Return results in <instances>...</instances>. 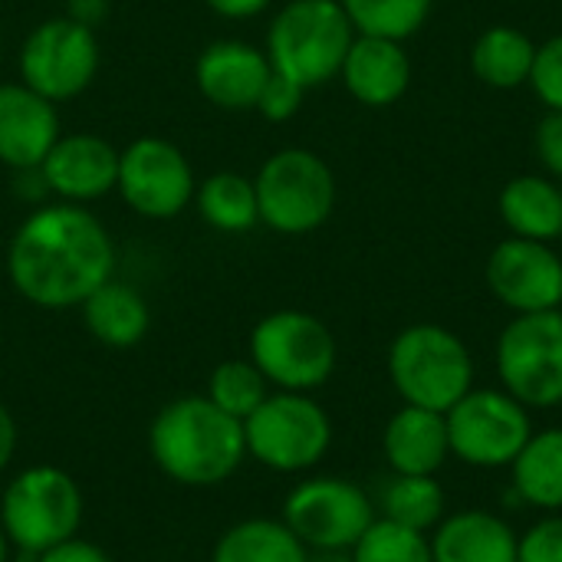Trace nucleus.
<instances>
[{
  "instance_id": "nucleus-1",
  "label": "nucleus",
  "mask_w": 562,
  "mask_h": 562,
  "mask_svg": "<svg viewBox=\"0 0 562 562\" xmlns=\"http://www.w3.org/2000/svg\"><path fill=\"white\" fill-rule=\"evenodd\" d=\"M115 270L105 224L79 204H46L13 234L7 273L13 290L40 310L82 306Z\"/></svg>"
},
{
  "instance_id": "nucleus-2",
  "label": "nucleus",
  "mask_w": 562,
  "mask_h": 562,
  "mask_svg": "<svg viewBox=\"0 0 562 562\" xmlns=\"http://www.w3.org/2000/svg\"><path fill=\"white\" fill-rule=\"evenodd\" d=\"M148 454L181 487H217L247 458L244 422L224 415L207 395L175 398L148 425Z\"/></svg>"
},
{
  "instance_id": "nucleus-3",
  "label": "nucleus",
  "mask_w": 562,
  "mask_h": 562,
  "mask_svg": "<svg viewBox=\"0 0 562 562\" xmlns=\"http://www.w3.org/2000/svg\"><path fill=\"white\" fill-rule=\"evenodd\" d=\"M389 379L402 405L448 412L474 389V356L468 342L438 323L405 326L389 346Z\"/></svg>"
},
{
  "instance_id": "nucleus-4",
  "label": "nucleus",
  "mask_w": 562,
  "mask_h": 562,
  "mask_svg": "<svg viewBox=\"0 0 562 562\" xmlns=\"http://www.w3.org/2000/svg\"><path fill=\"white\" fill-rule=\"evenodd\" d=\"M356 30L339 0H290L267 30L270 69L306 92L336 79Z\"/></svg>"
},
{
  "instance_id": "nucleus-5",
  "label": "nucleus",
  "mask_w": 562,
  "mask_h": 562,
  "mask_svg": "<svg viewBox=\"0 0 562 562\" xmlns=\"http://www.w3.org/2000/svg\"><path fill=\"white\" fill-rule=\"evenodd\" d=\"M82 491L63 468L33 464L20 471L0 494V527L13 557L36 562L49 547L69 540L82 527Z\"/></svg>"
},
{
  "instance_id": "nucleus-6",
  "label": "nucleus",
  "mask_w": 562,
  "mask_h": 562,
  "mask_svg": "<svg viewBox=\"0 0 562 562\" xmlns=\"http://www.w3.org/2000/svg\"><path fill=\"white\" fill-rule=\"evenodd\" d=\"M250 362L263 372L273 392L313 395L333 379L339 346L319 316L277 310L250 329Z\"/></svg>"
},
{
  "instance_id": "nucleus-7",
  "label": "nucleus",
  "mask_w": 562,
  "mask_h": 562,
  "mask_svg": "<svg viewBox=\"0 0 562 562\" xmlns=\"http://www.w3.org/2000/svg\"><path fill=\"white\" fill-rule=\"evenodd\" d=\"M247 458L277 474H306L333 448V422L306 392H270L244 422Z\"/></svg>"
},
{
  "instance_id": "nucleus-8",
  "label": "nucleus",
  "mask_w": 562,
  "mask_h": 562,
  "mask_svg": "<svg viewBox=\"0 0 562 562\" xmlns=\"http://www.w3.org/2000/svg\"><path fill=\"white\" fill-rule=\"evenodd\" d=\"M254 188L260 221L286 237L313 234L336 207V175L326 158L310 148L273 151L260 165Z\"/></svg>"
},
{
  "instance_id": "nucleus-9",
  "label": "nucleus",
  "mask_w": 562,
  "mask_h": 562,
  "mask_svg": "<svg viewBox=\"0 0 562 562\" xmlns=\"http://www.w3.org/2000/svg\"><path fill=\"white\" fill-rule=\"evenodd\" d=\"M494 369L501 389L530 412H550L562 405V316L527 313L514 316L494 349Z\"/></svg>"
},
{
  "instance_id": "nucleus-10",
  "label": "nucleus",
  "mask_w": 562,
  "mask_h": 562,
  "mask_svg": "<svg viewBox=\"0 0 562 562\" xmlns=\"http://www.w3.org/2000/svg\"><path fill=\"white\" fill-rule=\"evenodd\" d=\"M451 458L474 471H504L530 441L533 412L504 389H471L445 412Z\"/></svg>"
},
{
  "instance_id": "nucleus-11",
  "label": "nucleus",
  "mask_w": 562,
  "mask_h": 562,
  "mask_svg": "<svg viewBox=\"0 0 562 562\" xmlns=\"http://www.w3.org/2000/svg\"><path fill=\"white\" fill-rule=\"evenodd\" d=\"M375 501L349 477H306L283 501V524L306 550H352L375 524Z\"/></svg>"
},
{
  "instance_id": "nucleus-12",
  "label": "nucleus",
  "mask_w": 562,
  "mask_h": 562,
  "mask_svg": "<svg viewBox=\"0 0 562 562\" xmlns=\"http://www.w3.org/2000/svg\"><path fill=\"white\" fill-rule=\"evenodd\" d=\"M95 72H99L95 30L72 16L43 20L20 46L23 86H30L53 105L86 92Z\"/></svg>"
},
{
  "instance_id": "nucleus-13",
  "label": "nucleus",
  "mask_w": 562,
  "mask_h": 562,
  "mask_svg": "<svg viewBox=\"0 0 562 562\" xmlns=\"http://www.w3.org/2000/svg\"><path fill=\"white\" fill-rule=\"evenodd\" d=\"M115 191L122 201L151 221L178 217L198 191L191 161L184 151L165 138L145 135L119 151V181Z\"/></svg>"
},
{
  "instance_id": "nucleus-14",
  "label": "nucleus",
  "mask_w": 562,
  "mask_h": 562,
  "mask_svg": "<svg viewBox=\"0 0 562 562\" xmlns=\"http://www.w3.org/2000/svg\"><path fill=\"white\" fill-rule=\"evenodd\" d=\"M484 280L494 300L514 316L550 313L562 306V257L553 244L510 234L491 250Z\"/></svg>"
},
{
  "instance_id": "nucleus-15",
  "label": "nucleus",
  "mask_w": 562,
  "mask_h": 562,
  "mask_svg": "<svg viewBox=\"0 0 562 562\" xmlns=\"http://www.w3.org/2000/svg\"><path fill=\"white\" fill-rule=\"evenodd\" d=\"M36 171L49 191H56L69 204H82L115 191L119 151L92 132L59 135Z\"/></svg>"
},
{
  "instance_id": "nucleus-16",
  "label": "nucleus",
  "mask_w": 562,
  "mask_h": 562,
  "mask_svg": "<svg viewBox=\"0 0 562 562\" xmlns=\"http://www.w3.org/2000/svg\"><path fill=\"white\" fill-rule=\"evenodd\" d=\"M270 72L273 69H270L267 53L244 40H217L204 46L194 66L201 95L224 112L254 109Z\"/></svg>"
},
{
  "instance_id": "nucleus-17",
  "label": "nucleus",
  "mask_w": 562,
  "mask_h": 562,
  "mask_svg": "<svg viewBox=\"0 0 562 562\" xmlns=\"http://www.w3.org/2000/svg\"><path fill=\"white\" fill-rule=\"evenodd\" d=\"M56 138V105L23 82H0V161L16 171H36Z\"/></svg>"
},
{
  "instance_id": "nucleus-18",
  "label": "nucleus",
  "mask_w": 562,
  "mask_h": 562,
  "mask_svg": "<svg viewBox=\"0 0 562 562\" xmlns=\"http://www.w3.org/2000/svg\"><path fill=\"white\" fill-rule=\"evenodd\" d=\"M339 79L346 92L366 109L395 105L412 86V59L405 53V43L389 40V36L356 33L342 59Z\"/></svg>"
},
{
  "instance_id": "nucleus-19",
  "label": "nucleus",
  "mask_w": 562,
  "mask_h": 562,
  "mask_svg": "<svg viewBox=\"0 0 562 562\" xmlns=\"http://www.w3.org/2000/svg\"><path fill=\"white\" fill-rule=\"evenodd\" d=\"M517 537L507 517L481 507L445 514L428 533L435 562H517Z\"/></svg>"
},
{
  "instance_id": "nucleus-20",
  "label": "nucleus",
  "mask_w": 562,
  "mask_h": 562,
  "mask_svg": "<svg viewBox=\"0 0 562 562\" xmlns=\"http://www.w3.org/2000/svg\"><path fill=\"white\" fill-rule=\"evenodd\" d=\"M382 458L392 474H425L438 477V471L451 458L448 425L441 412L402 405L382 431Z\"/></svg>"
},
{
  "instance_id": "nucleus-21",
  "label": "nucleus",
  "mask_w": 562,
  "mask_h": 562,
  "mask_svg": "<svg viewBox=\"0 0 562 562\" xmlns=\"http://www.w3.org/2000/svg\"><path fill=\"white\" fill-rule=\"evenodd\" d=\"M497 211L514 237L553 244L562 237V184L550 175H517L501 188Z\"/></svg>"
},
{
  "instance_id": "nucleus-22",
  "label": "nucleus",
  "mask_w": 562,
  "mask_h": 562,
  "mask_svg": "<svg viewBox=\"0 0 562 562\" xmlns=\"http://www.w3.org/2000/svg\"><path fill=\"white\" fill-rule=\"evenodd\" d=\"M82 323L95 342L109 349H132L145 339L151 326V310L135 286L105 280L95 293L82 300Z\"/></svg>"
},
{
  "instance_id": "nucleus-23",
  "label": "nucleus",
  "mask_w": 562,
  "mask_h": 562,
  "mask_svg": "<svg viewBox=\"0 0 562 562\" xmlns=\"http://www.w3.org/2000/svg\"><path fill=\"white\" fill-rule=\"evenodd\" d=\"M510 471V491L524 507L562 514V425L530 435Z\"/></svg>"
},
{
  "instance_id": "nucleus-24",
  "label": "nucleus",
  "mask_w": 562,
  "mask_h": 562,
  "mask_svg": "<svg viewBox=\"0 0 562 562\" xmlns=\"http://www.w3.org/2000/svg\"><path fill=\"white\" fill-rule=\"evenodd\" d=\"M537 43L510 23L487 26L471 46V72L491 89H520L530 82Z\"/></svg>"
},
{
  "instance_id": "nucleus-25",
  "label": "nucleus",
  "mask_w": 562,
  "mask_h": 562,
  "mask_svg": "<svg viewBox=\"0 0 562 562\" xmlns=\"http://www.w3.org/2000/svg\"><path fill=\"white\" fill-rule=\"evenodd\" d=\"M310 550L303 540L283 524L270 517H250L227 527L214 550L211 562H306Z\"/></svg>"
},
{
  "instance_id": "nucleus-26",
  "label": "nucleus",
  "mask_w": 562,
  "mask_h": 562,
  "mask_svg": "<svg viewBox=\"0 0 562 562\" xmlns=\"http://www.w3.org/2000/svg\"><path fill=\"white\" fill-rule=\"evenodd\" d=\"M375 510L385 520H395L418 533H431L448 514V497H445V487L438 484V477L392 474L379 491Z\"/></svg>"
},
{
  "instance_id": "nucleus-27",
  "label": "nucleus",
  "mask_w": 562,
  "mask_h": 562,
  "mask_svg": "<svg viewBox=\"0 0 562 562\" xmlns=\"http://www.w3.org/2000/svg\"><path fill=\"white\" fill-rule=\"evenodd\" d=\"M194 201L204 224H211L221 234H244L260 221L257 188L250 178L237 171H217L204 178L194 191Z\"/></svg>"
},
{
  "instance_id": "nucleus-28",
  "label": "nucleus",
  "mask_w": 562,
  "mask_h": 562,
  "mask_svg": "<svg viewBox=\"0 0 562 562\" xmlns=\"http://www.w3.org/2000/svg\"><path fill=\"white\" fill-rule=\"evenodd\" d=\"M339 3L356 33L389 36L402 43L428 23L435 7V0H339Z\"/></svg>"
},
{
  "instance_id": "nucleus-29",
  "label": "nucleus",
  "mask_w": 562,
  "mask_h": 562,
  "mask_svg": "<svg viewBox=\"0 0 562 562\" xmlns=\"http://www.w3.org/2000/svg\"><path fill=\"white\" fill-rule=\"evenodd\" d=\"M270 382L263 379V372L250 362V359H227L221 362L211 379H207V398L231 418L237 422H247L260 405L263 398L270 395Z\"/></svg>"
},
{
  "instance_id": "nucleus-30",
  "label": "nucleus",
  "mask_w": 562,
  "mask_h": 562,
  "mask_svg": "<svg viewBox=\"0 0 562 562\" xmlns=\"http://www.w3.org/2000/svg\"><path fill=\"white\" fill-rule=\"evenodd\" d=\"M352 562H435L428 533L375 517V524L352 547Z\"/></svg>"
},
{
  "instance_id": "nucleus-31",
  "label": "nucleus",
  "mask_w": 562,
  "mask_h": 562,
  "mask_svg": "<svg viewBox=\"0 0 562 562\" xmlns=\"http://www.w3.org/2000/svg\"><path fill=\"white\" fill-rule=\"evenodd\" d=\"M527 86L533 89L543 109L562 112V33H553L550 40L537 43V59Z\"/></svg>"
},
{
  "instance_id": "nucleus-32",
  "label": "nucleus",
  "mask_w": 562,
  "mask_h": 562,
  "mask_svg": "<svg viewBox=\"0 0 562 562\" xmlns=\"http://www.w3.org/2000/svg\"><path fill=\"white\" fill-rule=\"evenodd\" d=\"M517 562H562V514H547L517 537Z\"/></svg>"
},
{
  "instance_id": "nucleus-33",
  "label": "nucleus",
  "mask_w": 562,
  "mask_h": 562,
  "mask_svg": "<svg viewBox=\"0 0 562 562\" xmlns=\"http://www.w3.org/2000/svg\"><path fill=\"white\" fill-rule=\"evenodd\" d=\"M303 95H306L303 86H296L293 79H286V76H280V72H270V79L263 82L260 99H257L254 109H257L267 122H286V119H293V115L300 112Z\"/></svg>"
},
{
  "instance_id": "nucleus-34",
  "label": "nucleus",
  "mask_w": 562,
  "mask_h": 562,
  "mask_svg": "<svg viewBox=\"0 0 562 562\" xmlns=\"http://www.w3.org/2000/svg\"><path fill=\"white\" fill-rule=\"evenodd\" d=\"M533 151L543 165V171L562 184V112L547 109L533 128Z\"/></svg>"
},
{
  "instance_id": "nucleus-35",
  "label": "nucleus",
  "mask_w": 562,
  "mask_h": 562,
  "mask_svg": "<svg viewBox=\"0 0 562 562\" xmlns=\"http://www.w3.org/2000/svg\"><path fill=\"white\" fill-rule=\"evenodd\" d=\"M36 562H112V560H109V553H105L102 547H95V543H89V540H82V537L76 533V537H69V540H63V543L49 547L46 553H40Z\"/></svg>"
},
{
  "instance_id": "nucleus-36",
  "label": "nucleus",
  "mask_w": 562,
  "mask_h": 562,
  "mask_svg": "<svg viewBox=\"0 0 562 562\" xmlns=\"http://www.w3.org/2000/svg\"><path fill=\"white\" fill-rule=\"evenodd\" d=\"M204 3L227 20H247V16L263 13L273 0H204Z\"/></svg>"
},
{
  "instance_id": "nucleus-37",
  "label": "nucleus",
  "mask_w": 562,
  "mask_h": 562,
  "mask_svg": "<svg viewBox=\"0 0 562 562\" xmlns=\"http://www.w3.org/2000/svg\"><path fill=\"white\" fill-rule=\"evenodd\" d=\"M13 454H16V422H13L10 408L0 402V474L10 468Z\"/></svg>"
},
{
  "instance_id": "nucleus-38",
  "label": "nucleus",
  "mask_w": 562,
  "mask_h": 562,
  "mask_svg": "<svg viewBox=\"0 0 562 562\" xmlns=\"http://www.w3.org/2000/svg\"><path fill=\"white\" fill-rule=\"evenodd\" d=\"M105 13H109V0H69V13L66 16H72V20H79V23L95 30V23Z\"/></svg>"
},
{
  "instance_id": "nucleus-39",
  "label": "nucleus",
  "mask_w": 562,
  "mask_h": 562,
  "mask_svg": "<svg viewBox=\"0 0 562 562\" xmlns=\"http://www.w3.org/2000/svg\"><path fill=\"white\" fill-rule=\"evenodd\" d=\"M306 562H352V550H310Z\"/></svg>"
},
{
  "instance_id": "nucleus-40",
  "label": "nucleus",
  "mask_w": 562,
  "mask_h": 562,
  "mask_svg": "<svg viewBox=\"0 0 562 562\" xmlns=\"http://www.w3.org/2000/svg\"><path fill=\"white\" fill-rule=\"evenodd\" d=\"M10 557H13V547H10V540H7V533L0 527V562H10Z\"/></svg>"
},
{
  "instance_id": "nucleus-41",
  "label": "nucleus",
  "mask_w": 562,
  "mask_h": 562,
  "mask_svg": "<svg viewBox=\"0 0 562 562\" xmlns=\"http://www.w3.org/2000/svg\"><path fill=\"white\" fill-rule=\"evenodd\" d=\"M560 316H562V306H560Z\"/></svg>"
}]
</instances>
